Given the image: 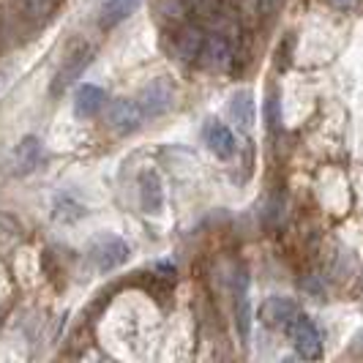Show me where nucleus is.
<instances>
[{
    "label": "nucleus",
    "mask_w": 363,
    "mask_h": 363,
    "mask_svg": "<svg viewBox=\"0 0 363 363\" xmlns=\"http://www.w3.org/2000/svg\"><path fill=\"white\" fill-rule=\"evenodd\" d=\"M91 57H93V47H91V44H85V41L74 44L72 50L63 55V63H60V69L55 72V79H52V88H50V93H52V96H60V93L69 91L74 82L82 77L85 66L91 63Z\"/></svg>",
    "instance_id": "nucleus-1"
},
{
    "label": "nucleus",
    "mask_w": 363,
    "mask_h": 363,
    "mask_svg": "<svg viewBox=\"0 0 363 363\" xmlns=\"http://www.w3.org/2000/svg\"><path fill=\"white\" fill-rule=\"evenodd\" d=\"M128 255H131L128 243L118 235L96 238L91 243V249H88V259L93 262V268L101 273H109L115 271V268H121V265H126Z\"/></svg>",
    "instance_id": "nucleus-2"
},
{
    "label": "nucleus",
    "mask_w": 363,
    "mask_h": 363,
    "mask_svg": "<svg viewBox=\"0 0 363 363\" xmlns=\"http://www.w3.org/2000/svg\"><path fill=\"white\" fill-rule=\"evenodd\" d=\"M137 104L143 109L145 118H162L175 107V85L169 77H156L150 79L145 88L140 91Z\"/></svg>",
    "instance_id": "nucleus-3"
},
{
    "label": "nucleus",
    "mask_w": 363,
    "mask_h": 363,
    "mask_svg": "<svg viewBox=\"0 0 363 363\" xmlns=\"http://www.w3.org/2000/svg\"><path fill=\"white\" fill-rule=\"evenodd\" d=\"M287 333H290L292 345L298 350L301 358H317L320 350H323V339H320V330L311 323L306 314H298L287 325Z\"/></svg>",
    "instance_id": "nucleus-4"
},
{
    "label": "nucleus",
    "mask_w": 363,
    "mask_h": 363,
    "mask_svg": "<svg viewBox=\"0 0 363 363\" xmlns=\"http://www.w3.org/2000/svg\"><path fill=\"white\" fill-rule=\"evenodd\" d=\"M143 109L137 101H131V99H115V101H109L107 107V123L118 134H134L140 123H143Z\"/></svg>",
    "instance_id": "nucleus-5"
},
{
    "label": "nucleus",
    "mask_w": 363,
    "mask_h": 363,
    "mask_svg": "<svg viewBox=\"0 0 363 363\" xmlns=\"http://www.w3.org/2000/svg\"><path fill=\"white\" fill-rule=\"evenodd\" d=\"M295 317H298V306H295V301H290V298L273 295V298H268L259 306V320H262V325L268 328H287Z\"/></svg>",
    "instance_id": "nucleus-6"
},
{
    "label": "nucleus",
    "mask_w": 363,
    "mask_h": 363,
    "mask_svg": "<svg viewBox=\"0 0 363 363\" xmlns=\"http://www.w3.org/2000/svg\"><path fill=\"white\" fill-rule=\"evenodd\" d=\"M230 60H233V44H230V38L224 36V33H213V36L205 38V47H202V55L197 63H202L205 69H227L230 66Z\"/></svg>",
    "instance_id": "nucleus-7"
},
{
    "label": "nucleus",
    "mask_w": 363,
    "mask_h": 363,
    "mask_svg": "<svg viewBox=\"0 0 363 363\" xmlns=\"http://www.w3.org/2000/svg\"><path fill=\"white\" fill-rule=\"evenodd\" d=\"M235 323L240 330V339H249L252 330V301H249V276L246 271L235 273Z\"/></svg>",
    "instance_id": "nucleus-8"
},
{
    "label": "nucleus",
    "mask_w": 363,
    "mask_h": 363,
    "mask_svg": "<svg viewBox=\"0 0 363 363\" xmlns=\"http://www.w3.org/2000/svg\"><path fill=\"white\" fill-rule=\"evenodd\" d=\"M202 134H205V145L211 147L218 159H230L235 153V137H233V131L224 126V123L208 121V126H205Z\"/></svg>",
    "instance_id": "nucleus-9"
},
{
    "label": "nucleus",
    "mask_w": 363,
    "mask_h": 363,
    "mask_svg": "<svg viewBox=\"0 0 363 363\" xmlns=\"http://www.w3.org/2000/svg\"><path fill=\"white\" fill-rule=\"evenodd\" d=\"M205 33H202L200 28H194V25H189V28H183L178 30V36H175V52L181 60L186 63H197L202 55V47H205Z\"/></svg>",
    "instance_id": "nucleus-10"
},
{
    "label": "nucleus",
    "mask_w": 363,
    "mask_h": 363,
    "mask_svg": "<svg viewBox=\"0 0 363 363\" xmlns=\"http://www.w3.org/2000/svg\"><path fill=\"white\" fill-rule=\"evenodd\" d=\"M104 101H107V96L99 85H82L74 96V115L77 118H93V115L101 112Z\"/></svg>",
    "instance_id": "nucleus-11"
},
{
    "label": "nucleus",
    "mask_w": 363,
    "mask_h": 363,
    "mask_svg": "<svg viewBox=\"0 0 363 363\" xmlns=\"http://www.w3.org/2000/svg\"><path fill=\"white\" fill-rule=\"evenodd\" d=\"M140 202H143V211L145 213H159L164 208V189L162 178L156 172H145L140 178Z\"/></svg>",
    "instance_id": "nucleus-12"
},
{
    "label": "nucleus",
    "mask_w": 363,
    "mask_h": 363,
    "mask_svg": "<svg viewBox=\"0 0 363 363\" xmlns=\"http://www.w3.org/2000/svg\"><path fill=\"white\" fill-rule=\"evenodd\" d=\"M255 115H257L255 93L252 91H235L233 93V99H230V118L235 121L238 126L252 128L255 126Z\"/></svg>",
    "instance_id": "nucleus-13"
},
{
    "label": "nucleus",
    "mask_w": 363,
    "mask_h": 363,
    "mask_svg": "<svg viewBox=\"0 0 363 363\" xmlns=\"http://www.w3.org/2000/svg\"><path fill=\"white\" fill-rule=\"evenodd\" d=\"M140 3H143V0H107L104 9H101L99 25H101L104 30L115 28V25H121L123 19H128L137 9H140Z\"/></svg>",
    "instance_id": "nucleus-14"
},
{
    "label": "nucleus",
    "mask_w": 363,
    "mask_h": 363,
    "mask_svg": "<svg viewBox=\"0 0 363 363\" xmlns=\"http://www.w3.org/2000/svg\"><path fill=\"white\" fill-rule=\"evenodd\" d=\"M41 162V143H38L36 137H25L22 143H19L17 153H14V167H17V172H33Z\"/></svg>",
    "instance_id": "nucleus-15"
},
{
    "label": "nucleus",
    "mask_w": 363,
    "mask_h": 363,
    "mask_svg": "<svg viewBox=\"0 0 363 363\" xmlns=\"http://www.w3.org/2000/svg\"><path fill=\"white\" fill-rule=\"evenodd\" d=\"M14 3H17L19 17L30 19V22H41L52 11V0H14Z\"/></svg>",
    "instance_id": "nucleus-16"
},
{
    "label": "nucleus",
    "mask_w": 363,
    "mask_h": 363,
    "mask_svg": "<svg viewBox=\"0 0 363 363\" xmlns=\"http://www.w3.org/2000/svg\"><path fill=\"white\" fill-rule=\"evenodd\" d=\"M55 216L60 218V221H77V218L85 216V208H82L79 202H74L72 197H57Z\"/></svg>",
    "instance_id": "nucleus-17"
},
{
    "label": "nucleus",
    "mask_w": 363,
    "mask_h": 363,
    "mask_svg": "<svg viewBox=\"0 0 363 363\" xmlns=\"http://www.w3.org/2000/svg\"><path fill=\"white\" fill-rule=\"evenodd\" d=\"M186 9L200 17H213L218 11V0H186Z\"/></svg>",
    "instance_id": "nucleus-18"
},
{
    "label": "nucleus",
    "mask_w": 363,
    "mask_h": 363,
    "mask_svg": "<svg viewBox=\"0 0 363 363\" xmlns=\"http://www.w3.org/2000/svg\"><path fill=\"white\" fill-rule=\"evenodd\" d=\"M276 107H279V104H276V99H268V101H265V115H268V126L271 128H276L279 126V115H276Z\"/></svg>",
    "instance_id": "nucleus-19"
},
{
    "label": "nucleus",
    "mask_w": 363,
    "mask_h": 363,
    "mask_svg": "<svg viewBox=\"0 0 363 363\" xmlns=\"http://www.w3.org/2000/svg\"><path fill=\"white\" fill-rule=\"evenodd\" d=\"M279 6H281V0H259V11H262V17H271Z\"/></svg>",
    "instance_id": "nucleus-20"
},
{
    "label": "nucleus",
    "mask_w": 363,
    "mask_h": 363,
    "mask_svg": "<svg viewBox=\"0 0 363 363\" xmlns=\"http://www.w3.org/2000/svg\"><path fill=\"white\" fill-rule=\"evenodd\" d=\"M330 3H333L336 9H350V6L355 3V0H330Z\"/></svg>",
    "instance_id": "nucleus-21"
},
{
    "label": "nucleus",
    "mask_w": 363,
    "mask_h": 363,
    "mask_svg": "<svg viewBox=\"0 0 363 363\" xmlns=\"http://www.w3.org/2000/svg\"><path fill=\"white\" fill-rule=\"evenodd\" d=\"M3 85H6V77H3V74H0V88H3Z\"/></svg>",
    "instance_id": "nucleus-22"
}]
</instances>
